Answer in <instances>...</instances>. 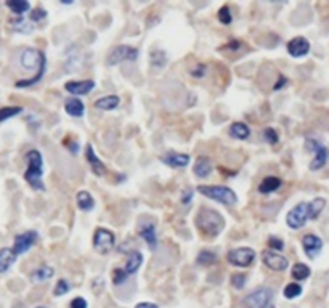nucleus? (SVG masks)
I'll return each mask as SVG.
<instances>
[{
    "label": "nucleus",
    "instance_id": "c9c22d12",
    "mask_svg": "<svg viewBox=\"0 0 329 308\" xmlns=\"http://www.w3.org/2000/svg\"><path fill=\"white\" fill-rule=\"evenodd\" d=\"M246 279H247V278H246L244 273H235V275L231 276L230 281H231V286H233V287L238 289V290H241L242 287L246 286Z\"/></svg>",
    "mask_w": 329,
    "mask_h": 308
},
{
    "label": "nucleus",
    "instance_id": "2f4dec72",
    "mask_svg": "<svg viewBox=\"0 0 329 308\" xmlns=\"http://www.w3.org/2000/svg\"><path fill=\"white\" fill-rule=\"evenodd\" d=\"M292 278L296 281H304L310 276V267L305 265V263H296L292 267Z\"/></svg>",
    "mask_w": 329,
    "mask_h": 308
},
{
    "label": "nucleus",
    "instance_id": "39448f33",
    "mask_svg": "<svg viewBox=\"0 0 329 308\" xmlns=\"http://www.w3.org/2000/svg\"><path fill=\"white\" fill-rule=\"evenodd\" d=\"M273 290L267 286H260L247 294L242 300L244 308H272Z\"/></svg>",
    "mask_w": 329,
    "mask_h": 308
},
{
    "label": "nucleus",
    "instance_id": "2eb2a0df",
    "mask_svg": "<svg viewBox=\"0 0 329 308\" xmlns=\"http://www.w3.org/2000/svg\"><path fill=\"white\" fill-rule=\"evenodd\" d=\"M161 161L169 167H174V169H181V167H186L189 164V156L183 153L169 151L161 156Z\"/></svg>",
    "mask_w": 329,
    "mask_h": 308
},
{
    "label": "nucleus",
    "instance_id": "f8f14e48",
    "mask_svg": "<svg viewBox=\"0 0 329 308\" xmlns=\"http://www.w3.org/2000/svg\"><path fill=\"white\" fill-rule=\"evenodd\" d=\"M302 248H304L308 259H315L323 249V239L315 234H305L302 239Z\"/></svg>",
    "mask_w": 329,
    "mask_h": 308
},
{
    "label": "nucleus",
    "instance_id": "7ed1b4c3",
    "mask_svg": "<svg viewBox=\"0 0 329 308\" xmlns=\"http://www.w3.org/2000/svg\"><path fill=\"white\" fill-rule=\"evenodd\" d=\"M26 162H28V169L24 172V180L36 191H45V184L44 180H42V175H44L42 154L37 149H31V151L26 153Z\"/></svg>",
    "mask_w": 329,
    "mask_h": 308
},
{
    "label": "nucleus",
    "instance_id": "72a5a7b5",
    "mask_svg": "<svg viewBox=\"0 0 329 308\" xmlns=\"http://www.w3.org/2000/svg\"><path fill=\"white\" fill-rule=\"evenodd\" d=\"M302 294V286L297 283H289L284 287V297L286 298H296Z\"/></svg>",
    "mask_w": 329,
    "mask_h": 308
},
{
    "label": "nucleus",
    "instance_id": "6e6552de",
    "mask_svg": "<svg viewBox=\"0 0 329 308\" xmlns=\"http://www.w3.org/2000/svg\"><path fill=\"white\" fill-rule=\"evenodd\" d=\"M308 220V204L307 202H300L296 207H294L291 212L286 217V223L292 230H299V228L305 226Z\"/></svg>",
    "mask_w": 329,
    "mask_h": 308
},
{
    "label": "nucleus",
    "instance_id": "cd10ccee",
    "mask_svg": "<svg viewBox=\"0 0 329 308\" xmlns=\"http://www.w3.org/2000/svg\"><path fill=\"white\" fill-rule=\"evenodd\" d=\"M10 26L12 29L16 31V32H21V34H31L34 31V26L31 21H26L23 16L21 18H15V20H10Z\"/></svg>",
    "mask_w": 329,
    "mask_h": 308
},
{
    "label": "nucleus",
    "instance_id": "0eeeda50",
    "mask_svg": "<svg viewBox=\"0 0 329 308\" xmlns=\"http://www.w3.org/2000/svg\"><path fill=\"white\" fill-rule=\"evenodd\" d=\"M227 260L231 263L233 267L246 268L249 265H252L255 260V252L250 248H236L231 249L227 255Z\"/></svg>",
    "mask_w": 329,
    "mask_h": 308
},
{
    "label": "nucleus",
    "instance_id": "f257e3e1",
    "mask_svg": "<svg viewBox=\"0 0 329 308\" xmlns=\"http://www.w3.org/2000/svg\"><path fill=\"white\" fill-rule=\"evenodd\" d=\"M20 61L24 69H36V77L31 79V81H18L15 85L16 87H29L32 84H37L45 74V68H47V58L44 55V51L40 50H34V48H26L23 50V53L20 56Z\"/></svg>",
    "mask_w": 329,
    "mask_h": 308
},
{
    "label": "nucleus",
    "instance_id": "c85d7f7f",
    "mask_svg": "<svg viewBox=\"0 0 329 308\" xmlns=\"http://www.w3.org/2000/svg\"><path fill=\"white\" fill-rule=\"evenodd\" d=\"M53 275H55L53 268H50V267H39L37 270H34V273L31 275V279L34 281V283H44V281L50 279Z\"/></svg>",
    "mask_w": 329,
    "mask_h": 308
},
{
    "label": "nucleus",
    "instance_id": "4468645a",
    "mask_svg": "<svg viewBox=\"0 0 329 308\" xmlns=\"http://www.w3.org/2000/svg\"><path fill=\"white\" fill-rule=\"evenodd\" d=\"M64 89L73 95H87L95 89V82L92 79H87V81H69L64 84Z\"/></svg>",
    "mask_w": 329,
    "mask_h": 308
},
{
    "label": "nucleus",
    "instance_id": "c03bdc74",
    "mask_svg": "<svg viewBox=\"0 0 329 308\" xmlns=\"http://www.w3.org/2000/svg\"><path fill=\"white\" fill-rule=\"evenodd\" d=\"M305 146H307V149L308 151H311V153H316L319 148H321L323 145H319L316 140H307V143H305Z\"/></svg>",
    "mask_w": 329,
    "mask_h": 308
},
{
    "label": "nucleus",
    "instance_id": "c756f323",
    "mask_svg": "<svg viewBox=\"0 0 329 308\" xmlns=\"http://www.w3.org/2000/svg\"><path fill=\"white\" fill-rule=\"evenodd\" d=\"M7 7L18 16H23V13H26L31 8L29 2H26V0H8Z\"/></svg>",
    "mask_w": 329,
    "mask_h": 308
},
{
    "label": "nucleus",
    "instance_id": "dca6fc26",
    "mask_svg": "<svg viewBox=\"0 0 329 308\" xmlns=\"http://www.w3.org/2000/svg\"><path fill=\"white\" fill-rule=\"evenodd\" d=\"M138 234H140L142 239L150 245L151 249L158 248V236H156V226L151 222L146 223H140V228H138Z\"/></svg>",
    "mask_w": 329,
    "mask_h": 308
},
{
    "label": "nucleus",
    "instance_id": "473e14b6",
    "mask_svg": "<svg viewBox=\"0 0 329 308\" xmlns=\"http://www.w3.org/2000/svg\"><path fill=\"white\" fill-rule=\"evenodd\" d=\"M23 112L21 106H5V108H0V122H5L8 119H12L15 116Z\"/></svg>",
    "mask_w": 329,
    "mask_h": 308
},
{
    "label": "nucleus",
    "instance_id": "a19ab883",
    "mask_svg": "<svg viewBox=\"0 0 329 308\" xmlns=\"http://www.w3.org/2000/svg\"><path fill=\"white\" fill-rule=\"evenodd\" d=\"M47 18V12L44 10V8H34L32 13H31V21L32 23H37V21H42V20H45Z\"/></svg>",
    "mask_w": 329,
    "mask_h": 308
},
{
    "label": "nucleus",
    "instance_id": "4c0bfd02",
    "mask_svg": "<svg viewBox=\"0 0 329 308\" xmlns=\"http://www.w3.org/2000/svg\"><path fill=\"white\" fill-rule=\"evenodd\" d=\"M66 292H69V283H68L66 279H59L58 283H56V286H55V289H53V295L61 297Z\"/></svg>",
    "mask_w": 329,
    "mask_h": 308
},
{
    "label": "nucleus",
    "instance_id": "f704fd0d",
    "mask_svg": "<svg viewBox=\"0 0 329 308\" xmlns=\"http://www.w3.org/2000/svg\"><path fill=\"white\" fill-rule=\"evenodd\" d=\"M166 61H167V56H166V53H164V51L154 50L153 53H151V63H153L154 68H164Z\"/></svg>",
    "mask_w": 329,
    "mask_h": 308
},
{
    "label": "nucleus",
    "instance_id": "49530a36",
    "mask_svg": "<svg viewBox=\"0 0 329 308\" xmlns=\"http://www.w3.org/2000/svg\"><path fill=\"white\" fill-rule=\"evenodd\" d=\"M286 84H288V79H286L284 76H280V77H278V81H276V84L273 85V90H275V92L281 90V89H283V87H284Z\"/></svg>",
    "mask_w": 329,
    "mask_h": 308
},
{
    "label": "nucleus",
    "instance_id": "8fccbe9b",
    "mask_svg": "<svg viewBox=\"0 0 329 308\" xmlns=\"http://www.w3.org/2000/svg\"><path fill=\"white\" fill-rule=\"evenodd\" d=\"M37 308H47V306H37Z\"/></svg>",
    "mask_w": 329,
    "mask_h": 308
},
{
    "label": "nucleus",
    "instance_id": "f3484780",
    "mask_svg": "<svg viewBox=\"0 0 329 308\" xmlns=\"http://www.w3.org/2000/svg\"><path fill=\"white\" fill-rule=\"evenodd\" d=\"M85 159H87L92 172L97 175V177H103V175H105V170H106V169H105V164H103V162L98 159V156L95 154L92 145H87V148H85Z\"/></svg>",
    "mask_w": 329,
    "mask_h": 308
},
{
    "label": "nucleus",
    "instance_id": "ddd939ff",
    "mask_svg": "<svg viewBox=\"0 0 329 308\" xmlns=\"http://www.w3.org/2000/svg\"><path fill=\"white\" fill-rule=\"evenodd\" d=\"M288 51L294 58H302L310 51V42L305 37H294L288 43Z\"/></svg>",
    "mask_w": 329,
    "mask_h": 308
},
{
    "label": "nucleus",
    "instance_id": "6ab92c4d",
    "mask_svg": "<svg viewBox=\"0 0 329 308\" xmlns=\"http://www.w3.org/2000/svg\"><path fill=\"white\" fill-rule=\"evenodd\" d=\"M142 263H143L142 252H138V251L130 252V254H128V257H127V263H125L124 273H125L127 276L134 275V273H137V270L142 267Z\"/></svg>",
    "mask_w": 329,
    "mask_h": 308
},
{
    "label": "nucleus",
    "instance_id": "aec40b11",
    "mask_svg": "<svg viewBox=\"0 0 329 308\" xmlns=\"http://www.w3.org/2000/svg\"><path fill=\"white\" fill-rule=\"evenodd\" d=\"M16 255L13 252V249L10 248H4V249H0V273H5L12 268V265L16 262Z\"/></svg>",
    "mask_w": 329,
    "mask_h": 308
},
{
    "label": "nucleus",
    "instance_id": "ea45409f",
    "mask_svg": "<svg viewBox=\"0 0 329 308\" xmlns=\"http://www.w3.org/2000/svg\"><path fill=\"white\" fill-rule=\"evenodd\" d=\"M268 245H270V251H273V252H278V251H283V249H284L283 239H280V237H276V236H270V237H268Z\"/></svg>",
    "mask_w": 329,
    "mask_h": 308
},
{
    "label": "nucleus",
    "instance_id": "bb28decb",
    "mask_svg": "<svg viewBox=\"0 0 329 308\" xmlns=\"http://www.w3.org/2000/svg\"><path fill=\"white\" fill-rule=\"evenodd\" d=\"M308 204V218L315 220L318 218V215L323 212V209L326 206V199L324 198H315L311 202H307Z\"/></svg>",
    "mask_w": 329,
    "mask_h": 308
},
{
    "label": "nucleus",
    "instance_id": "58836bf2",
    "mask_svg": "<svg viewBox=\"0 0 329 308\" xmlns=\"http://www.w3.org/2000/svg\"><path fill=\"white\" fill-rule=\"evenodd\" d=\"M264 138H265V142H268L270 145H276L278 143V132L272 127H267L264 130Z\"/></svg>",
    "mask_w": 329,
    "mask_h": 308
},
{
    "label": "nucleus",
    "instance_id": "b1692460",
    "mask_svg": "<svg viewBox=\"0 0 329 308\" xmlns=\"http://www.w3.org/2000/svg\"><path fill=\"white\" fill-rule=\"evenodd\" d=\"M76 201H77L79 209L84 210V212H90V210H93V207H95V201L89 191H79L77 193Z\"/></svg>",
    "mask_w": 329,
    "mask_h": 308
},
{
    "label": "nucleus",
    "instance_id": "de8ad7c7",
    "mask_svg": "<svg viewBox=\"0 0 329 308\" xmlns=\"http://www.w3.org/2000/svg\"><path fill=\"white\" fill-rule=\"evenodd\" d=\"M204 71H206V66H204V65H199L196 69H193L191 74H193V77H203V76H204Z\"/></svg>",
    "mask_w": 329,
    "mask_h": 308
},
{
    "label": "nucleus",
    "instance_id": "412c9836",
    "mask_svg": "<svg viewBox=\"0 0 329 308\" xmlns=\"http://www.w3.org/2000/svg\"><path fill=\"white\" fill-rule=\"evenodd\" d=\"M119 103H120V98L117 95H106L95 101V108H98L101 111H112L119 106Z\"/></svg>",
    "mask_w": 329,
    "mask_h": 308
},
{
    "label": "nucleus",
    "instance_id": "1a4fd4ad",
    "mask_svg": "<svg viewBox=\"0 0 329 308\" xmlns=\"http://www.w3.org/2000/svg\"><path fill=\"white\" fill-rule=\"evenodd\" d=\"M138 58V50L130 45H117L112 48L108 56V65L114 66L122 63V61H135Z\"/></svg>",
    "mask_w": 329,
    "mask_h": 308
},
{
    "label": "nucleus",
    "instance_id": "e433bc0d",
    "mask_svg": "<svg viewBox=\"0 0 329 308\" xmlns=\"http://www.w3.org/2000/svg\"><path fill=\"white\" fill-rule=\"evenodd\" d=\"M219 21L222 24H230L233 21V16H231V12H230V7L223 5L220 10H219Z\"/></svg>",
    "mask_w": 329,
    "mask_h": 308
},
{
    "label": "nucleus",
    "instance_id": "79ce46f5",
    "mask_svg": "<svg viewBox=\"0 0 329 308\" xmlns=\"http://www.w3.org/2000/svg\"><path fill=\"white\" fill-rule=\"evenodd\" d=\"M125 279H127V275L124 273V270L122 268H116L114 275H112V283H114L116 286H119V284L125 283Z\"/></svg>",
    "mask_w": 329,
    "mask_h": 308
},
{
    "label": "nucleus",
    "instance_id": "a211bd4d",
    "mask_svg": "<svg viewBox=\"0 0 329 308\" xmlns=\"http://www.w3.org/2000/svg\"><path fill=\"white\" fill-rule=\"evenodd\" d=\"M212 170H214V165L207 157H198L196 162H194V167H193V173L196 175V177L206 178L212 173Z\"/></svg>",
    "mask_w": 329,
    "mask_h": 308
},
{
    "label": "nucleus",
    "instance_id": "09e8293b",
    "mask_svg": "<svg viewBox=\"0 0 329 308\" xmlns=\"http://www.w3.org/2000/svg\"><path fill=\"white\" fill-rule=\"evenodd\" d=\"M135 308H159L156 303H150V302H142V303H138Z\"/></svg>",
    "mask_w": 329,
    "mask_h": 308
},
{
    "label": "nucleus",
    "instance_id": "7c9ffc66",
    "mask_svg": "<svg viewBox=\"0 0 329 308\" xmlns=\"http://www.w3.org/2000/svg\"><path fill=\"white\" fill-rule=\"evenodd\" d=\"M196 262L199 263V265H204V267H209V265H214V263H217V255H215L212 251H201L198 254V259Z\"/></svg>",
    "mask_w": 329,
    "mask_h": 308
},
{
    "label": "nucleus",
    "instance_id": "393cba45",
    "mask_svg": "<svg viewBox=\"0 0 329 308\" xmlns=\"http://www.w3.org/2000/svg\"><path fill=\"white\" fill-rule=\"evenodd\" d=\"M230 135L238 140H246L250 135V129L244 122H233L230 126Z\"/></svg>",
    "mask_w": 329,
    "mask_h": 308
},
{
    "label": "nucleus",
    "instance_id": "9b49d317",
    "mask_svg": "<svg viewBox=\"0 0 329 308\" xmlns=\"http://www.w3.org/2000/svg\"><path fill=\"white\" fill-rule=\"evenodd\" d=\"M37 241V233L36 231H24L21 234L15 236V242H13V252L16 255L28 252L34 244Z\"/></svg>",
    "mask_w": 329,
    "mask_h": 308
},
{
    "label": "nucleus",
    "instance_id": "5701e85b",
    "mask_svg": "<svg viewBox=\"0 0 329 308\" xmlns=\"http://www.w3.org/2000/svg\"><path fill=\"white\" fill-rule=\"evenodd\" d=\"M281 187V178L278 177H265L260 184H258V193L262 195H270V193L276 191Z\"/></svg>",
    "mask_w": 329,
    "mask_h": 308
},
{
    "label": "nucleus",
    "instance_id": "20e7f679",
    "mask_svg": "<svg viewBox=\"0 0 329 308\" xmlns=\"http://www.w3.org/2000/svg\"><path fill=\"white\" fill-rule=\"evenodd\" d=\"M198 193H201L203 196L209 198L212 201L222 202L225 206H236L238 196L236 193L228 187H220V184H199Z\"/></svg>",
    "mask_w": 329,
    "mask_h": 308
},
{
    "label": "nucleus",
    "instance_id": "4be33fe9",
    "mask_svg": "<svg viewBox=\"0 0 329 308\" xmlns=\"http://www.w3.org/2000/svg\"><path fill=\"white\" fill-rule=\"evenodd\" d=\"M64 111L73 117H82L85 106H84V103L79 98H69L64 103Z\"/></svg>",
    "mask_w": 329,
    "mask_h": 308
},
{
    "label": "nucleus",
    "instance_id": "9d476101",
    "mask_svg": "<svg viewBox=\"0 0 329 308\" xmlns=\"http://www.w3.org/2000/svg\"><path fill=\"white\" fill-rule=\"evenodd\" d=\"M262 262L273 271H284L289 267V262L284 255H281L278 252H273L270 249L262 252Z\"/></svg>",
    "mask_w": 329,
    "mask_h": 308
},
{
    "label": "nucleus",
    "instance_id": "37998d69",
    "mask_svg": "<svg viewBox=\"0 0 329 308\" xmlns=\"http://www.w3.org/2000/svg\"><path fill=\"white\" fill-rule=\"evenodd\" d=\"M193 190L191 188H185L183 191H181V198H180V201H181V204H188L189 201L193 199Z\"/></svg>",
    "mask_w": 329,
    "mask_h": 308
},
{
    "label": "nucleus",
    "instance_id": "423d86ee",
    "mask_svg": "<svg viewBox=\"0 0 329 308\" xmlns=\"http://www.w3.org/2000/svg\"><path fill=\"white\" fill-rule=\"evenodd\" d=\"M116 244V237L112 234V231L106 230V228H97L93 234V248L98 254L106 255L112 251Z\"/></svg>",
    "mask_w": 329,
    "mask_h": 308
},
{
    "label": "nucleus",
    "instance_id": "a18cd8bd",
    "mask_svg": "<svg viewBox=\"0 0 329 308\" xmlns=\"http://www.w3.org/2000/svg\"><path fill=\"white\" fill-rule=\"evenodd\" d=\"M71 308H87V302L82 297H76L71 302Z\"/></svg>",
    "mask_w": 329,
    "mask_h": 308
},
{
    "label": "nucleus",
    "instance_id": "f03ea898",
    "mask_svg": "<svg viewBox=\"0 0 329 308\" xmlns=\"http://www.w3.org/2000/svg\"><path fill=\"white\" fill-rule=\"evenodd\" d=\"M196 226L201 230V233L207 237L219 236L225 228V218L217 210L203 207L196 215Z\"/></svg>",
    "mask_w": 329,
    "mask_h": 308
},
{
    "label": "nucleus",
    "instance_id": "a878e982",
    "mask_svg": "<svg viewBox=\"0 0 329 308\" xmlns=\"http://www.w3.org/2000/svg\"><path fill=\"white\" fill-rule=\"evenodd\" d=\"M326 161H327V149L324 146H321L318 149V151L315 153V157H313V161L310 162V170H319V169H323V167L326 165Z\"/></svg>",
    "mask_w": 329,
    "mask_h": 308
}]
</instances>
